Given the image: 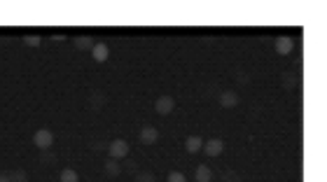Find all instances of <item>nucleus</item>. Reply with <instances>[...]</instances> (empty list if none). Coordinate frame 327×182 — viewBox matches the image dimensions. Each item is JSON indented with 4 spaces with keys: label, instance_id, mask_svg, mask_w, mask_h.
<instances>
[{
    "label": "nucleus",
    "instance_id": "a211bd4d",
    "mask_svg": "<svg viewBox=\"0 0 327 182\" xmlns=\"http://www.w3.org/2000/svg\"><path fill=\"white\" fill-rule=\"evenodd\" d=\"M0 182H12V180H10V175H0Z\"/></svg>",
    "mask_w": 327,
    "mask_h": 182
},
{
    "label": "nucleus",
    "instance_id": "7ed1b4c3",
    "mask_svg": "<svg viewBox=\"0 0 327 182\" xmlns=\"http://www.w3.org/2000/svg\"><path fill=\"white\" fill-rule=\"evenodd\" d=\"M154 110H157L159 115H171V112L176 110V101L171 96H159L157 103H154Z\"/></svg>",
    "mask_w": 327,
    "mask_h": 182
},
{
    "label": "nucleus",
    "instance_id": "1a4fd4ad",
    "mask_svg": "<svg viewBox=\"0 0 327 182\" xmlns=\"http://www.w3.org/2000/svg\"><path fill=\"white\" fill-rule=\"evenodd\" d=\"M185 147H187L189 154H196V152L203 150V140H201L199 135H189V138L185 140Z\"/></svg>",
    "mask_w": 327,
    "mask_h": 182
},
{
    "label": "nucleus",
    "instance_id": "2eb2a0df",
    "mask_svg": "<svg viewBox=\"0 0 327 182\" xmlns=\"http://www.w3.org/2000/svg\"><path fill=\"white\" fill-rule=\"evenodd\" d=\"M10 180H12V182H28V177H26L24 170H17V173H12V175H10Z\"/></svg>",
    "mask_w": 327,
    "mask_h": 182
},
{
    "label": "nucleus",
    "instance_id": "f257e3e1",
    "mask_svg": "<svg viewBox=\"0 0 327 182\" xmlns=\"http://www.w3.org/2000/svg\"><path fill=\"white\" fill-rule=\"evenodd\" d=\"M33 143H35V147H40V150H49V147L54 145V133H52V128H40V131H35Z\"/></svg>",
    "mask_w": 327,
    "mask_h": 182
},
{
    "label": "nucleus",
    "instance_id": "39448f33",
    "mask_svg": "<svg viewBox=\"0 0 327 182\" xmlns=\"http://www.w3.org/2000/svg\"><path fill=\"white\" fill-rule=\"evenodd\" d=\"M222 150H224V143L220 138H211L203 143V152L208 157H218V154H222Z\"/></svg>",
    "mask_w": 327,
    "mask_h": 182
},
{
    "label": "nucleus",
    "instance_id": "dca6fc26",
    "mask_svg": "<svg viewBox=\"0 0 327 182\" xmlns=\"http://www.w3.org/2000/svg\"><path fill=\"white\" fill-rule=\"evenodd\" d=\"M169 182H187V177L182 175L180 170H173V173L169 175Z\"/></svg>",
    "mask_w": 327,
    "mask_h": 182
},
{
    "label": "nucleus",
    "instance_id": "20e7f679",
    "mask_svg": "<svg viewBox=\"0 0 327 182\" xmlns=\"http://www.w3.org/2000/svg\"><path fill=\"white\" fill-rule=\"evenodd\" d=\"M295 49V42H292V37H288V35H280V37H276V54H280V56H288Z\"/></svg>",
    "mask_w": 327,
    "mask_h": 182
},
{
    "label": "nucleus",
    "instance_id": "9b49d317",
    "mask_svg": "<svg viewBox=\"0 0 327 182\" xmlns=\"http://www.w3.org/2000/svg\"><path fill=\"white\" fill-rule=\"evenodd\" d=\"M94 44H96V42H94V37H91V35H79V37H75V47H77V49H91Z\"/></svg>",
    "mask_w": 327,
    "mask_h": 182
},
{
    "label": "nucleus",
    "instance_id": "9d476101",
    "mask_svg": "<svg viewBox=\"0 0 327 182\" xmlns=\"http://www.w3.org/2000/svg\"><path fill=\"white\" fill-rule=\"evenodd\" d=\"M194 180H196V182H211L213 180L211 168H208V166H199V168H196V173H194Z\"/></svg>",
    "mask_w": 327,
    "mask_h": 182
},
{
    "label": "nucleus",
    "instance_id": "4468645a",
    "mask_svg": "<svg viewBox=\"0 0 327 182\" xmlns=\"http://www.w3.org/2000/svg\"><path fill=\"white\" fill-rule=\"evenodd\" d=\"M24 42L28 44V47H37V44L43 42V40H40V35H26V37H24Z\"/></svg>",
    "mask_w": 327,
    "mask_h": 182
},
{
    "label": "nucleus",
    "instance_id": "f3484780",
    "mask_svg": "<svg viewBox=\"0 0 327 182\" xmlns=\"http://www.w3.org/2000/svg\"><path fill=\"white\" fill-rule=\"evenodd\" d=\"M136 182H154V175H152V173H140V175L136 177Z\"/></svg>",
    "mask_w": 327,
    "mask_h": 182
},
{
    "label": "nucleus",
    "instance_id": "f03ea898",
    "mask_svg": "<svg viewBox=\"0 0 327 182\" xmlns=\"http://www.w3.org/2000/svg\"><path fill=\"white\" fill-rule=\"evenodd\" d=\"M108 152H110V157H112V159L127 157V154H129V143H127V140H121V138H117V140H112V143L108 145Z\"/></svg>",
    "mask_w": 327,
    "mask_h": 182
},
{
    "label": "nucleus",
    "instance_id": "0eeeda50",
    "mask_svg": "<svg viewBox=\"0 0 327 182\" xmlns=\"http://www.w3.org/2000/svg\"><path fill=\"white\" fill-rule=\"evenodd\" d=\"M220 105H222V108H236L238 94L236 91H222V94H220Z\"/></svg>",
    "mask_w": 327,
    "mask_h": 182
},
{
    "label": "nucleus",
    "instance_id": "ddd939ff",
    "mask_svg": "<svg viewBox=\"0 0 327 182\" xmlns=\"http://www.w3.org/2000/svg\"><path fill=\"white\" fill-rule=\"evenodd\" d=\"M119 164H117L115 159H110L108 164H105V173H108V175H119Z\"/></svg>",
    "mask_w": 327,
    "mask_h": 182
},
{
    "label": "nucleus",
    "instance_id": "6e6552de",
    "mask_svg": "<svg viewBox=\"0 0 327 182\" xmlns=\"http://www.w3.org/2000/svg\"><path fill=\"white\" fill-rule=\"evenodd\" d=\"M159 138V131L154 126H145L140 131V143H145V145H154Z\"/></svg>",
    "mask_w": 327,
    "mask_h": 182
},
{
    "label": "nucleus",
    "instance_id": "423d86ee",
    "mask_svg": "<svg viewBox=\"0 0 327 182\" xmlns=\"http://www.w3.org/2000/svg\"><path fill=\"white\" fill-rule=\"evenodd\" d=\"M91 56H94L98 63H103V61H108V56H110V47L105 42H96L94 47H91Z\"/></svg>",
    "mask_w": 327,
    "mask_h": 182
},
{
    "label": "nucleus",
    "instance_id": "f8f14e48",
    "mask_svg": "<svg viewBox=\"0 0 327 182\" xmlns=\"http://www.w3.org/2000/svg\"><path fill=\"white\" fill-rule=\"evenodd\" d=\"M61 182H79V175L73 168H66V170H61Z\"/></svg>",
    "mask_w": 327,
    "mask_h": 182
}]
</instances>
